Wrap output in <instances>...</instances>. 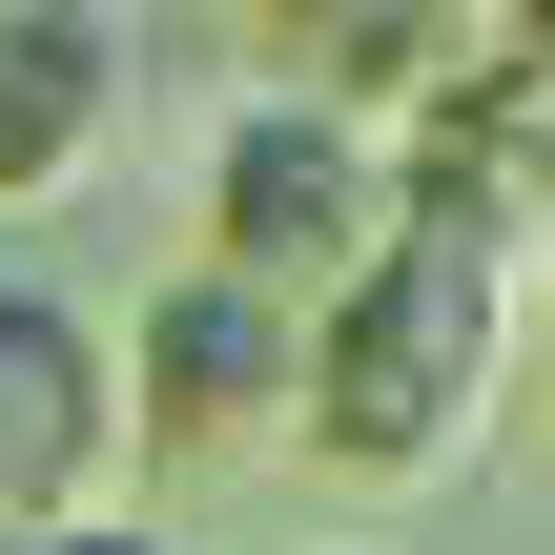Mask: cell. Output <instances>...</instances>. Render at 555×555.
<instances>
[{
  "label": "cell",
  "instance_id": "cell-8",
  "mask_svg": "<svg viewBox=\"0 0 555 555\" xmlns=\"http://www.w3.org/2000/svg\"><path fill=\"white\" fill-rule=\"evenodd\" d=\"M515 41H535V62H555V0H515Z\"/></svg>",
  "mask_w": 555,
  "mask_h": 555
},
{
  "label": "cell",
  "instance_id": "cell-1",
  "mask_svg": "<svg viewBox=\"0 0 555 555\" xmlns=\"http://www.w3.org/2000/svg\"><path fill=\"white\" fill-rule=\"evenodd\" d=\"M515 350H535L515 247L453 227V206H412L350 288H309V412H288V453L350 474V494H412V474H453V453L494 433Z\"/></svg>",
  "mask_w": 555,
  "mask_h": 555
},
{
  "label": "cell",
  "instance_id": "cell-6",
  "mask_svg": "<svg viewBox=\"0 0 555 555\" xmlns=\"http://www.w3.org/2000/svg\"><path fill=\"white\" fill-rule=\"evenodd\" d=\"M124 124V21L103 0H0V206L82 185Z\"/></svg>",
  "mask_w": 555,
  "mask_h": 555
},
{
  "label": "cell",
  "instance_id": "cell-2",
  "mask_svg": "<svg viewBox=\"0 0 555 555\" xmlns=\"http://www.w3.org/2000/svg\"><path fill=\"white\" fill-rule=\"evenodd\" d=\"M412 227V165H391V124H350V103H288V82H247L227 124H206V268H247V288H350L371 247Z\"/></svg>",
  "mask_w": 555,
  "mask_h": 555
},
{
  "label": "cell",
  "instance_id": "cell-5",
  "mask_svg": "<svg viewBox=\"0 0 555 555\" xmlns=\"http://www.w3.org/2000/svg\"><path fill=\"white\" fill-rule=\"evenodd\" d=\"M515 41V0H268V82L288 103H350V124H433L474 62Z\"/></svg>",
  "mask_w": 555,
  "mask_h": 555
},
{
  "label": "cell",
  "instance_id": "cell-9",
  "mask_svg": "<svg viewBox=\"0 0 555 555\" xmlns=\"http://www.w3.org/2000/svg\"><path fill=\"white\" fill-rule=\"evenodd\" d=\"M535 391H555V288H535Z\"/></svg>",
  "mask_w": 555,
  "mask_h": 555
},
{
  "label": "cell",
  "instance_id": "cell-7",
  "mask_svg": "<svg viewBox=\"0 0 555 555\" xmlns=\"http://www.w3.org/2000/svg\"><path fill=\"white\" fill-rule=\"evenodd\" d=\"M21 555H185L165 515H62V535H21Z\"/></svg>",
  "mask_w": 555,
  "mask_h": 555
},
{
  "label": "cell",
  "instance_id": "cell-3",
  "mask_svg": "<svg viewBox=\"0 0 555 555\" xmlns=\"http://www.w3.org/2000/svg\"><path fill=\"white\" fill-rule=\"evenodd\" d=\"M103 330H124V453H288V412H309V309L288 288H247V268L185 247Z\"/></svg>",
  "mask_w": 555,
  "mask_h": 555
},
{
  "label": "cell",
  "instance_id": "cell-4",
  "mask_svg": "<svg viewBox=\"0 0 555 555\" xmlns=\"http://www.w3.org/2000/svg\"><path fill=\"white\" fill-rule=\"evenodd\" d=\"M62 515H124V330L82 288L0 268V555Z\"/></svg>",
  "mask_w": 555,
  "mask_h": 555
}]
</instances>
